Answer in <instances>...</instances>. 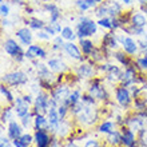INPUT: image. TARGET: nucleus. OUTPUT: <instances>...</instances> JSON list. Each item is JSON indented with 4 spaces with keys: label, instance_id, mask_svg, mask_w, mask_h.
Here are the masks:
<instances>
[{
    "label": "nucleus",
    "instance_id": "nucleus-1",
    "mask_svg": "<svg viewBox=\"0 0 147 147\" xmlns=\"http://www.w3.org/2000/svg\"><path fill=\"white\" fill-rule=\"evenodd\" d=\"M75 31H76L78 39L91 38L95 34H98V23L94 22L92 19L87 18V16H83V18L78 19Z\"/></svg>",
    "mask_w": 147,
    "mask_h": 147
},
{
    "label": "nucleus",
    "instance_id": "nucleus-2",
    "mask_svg": "<svg viewBox=\"0 0 147 147\" xmlns=\"http://www.w3.org/2000/svg\"><path fill=\"white\" fill-rule=\"evenodd\" d=\"M30 80L28 78V74L24 72L22 70H16V71H11V72H7L4 75L0 82L7 84L8 87H19V86H26Z\"/></svg>",
    "mask_w": 147,
    "mask_h": 147
},
{
    "label": "nucleus",
    "instance_id": "nucleus-3",
    "mask_svg": "<svg viewBox=\"0 0 147 147\" xmlns=\"http://www.w3.org/2000/svg\"><path fill=\"white\" fill-rule=\"evenodd\" d=\"M51 107V95L44 90H40L35 95V100L32 105V112L34 114H44L46 115L48 109Z\"/></svg>",
    "mask_w": 147,
    "mask_h": 147
},
{
    "label": "nucleus",
    "instance_id": "nucleus-4",
    "mask_svg": "<svg viewBox=\"0 0 147 147\" xmlns=\"http://www.w3.org/2000/svg\"><path fill=\"white\" fill-rule=\"evenodd\" d=\"M70 94H71V90L68 86L63 84V83H59V84H56L52 88L50 95H51V99L55 102V105L59 106V105H64L66 103V100L70 96Z\"/></svg>",
    "mask_w": 147,
    "mask_h": 147
},
{
    "label": "nucleus",
    "instance_id": "nucleus-5",
    "mask_svg": "<svg viewBox=\"0 0 147 147\" xmlns=\"http://www.w3.org/2000/svg\"><path fill=\"white\" fill-rule=\"evenodd\" d=\"M26 58L28 60H46L48 59V51L42 46V44H34L32 43L31 46L27 47V50H26Z\"/></svg>",
    "mask_w": 147,
    "mask_h": 147
},
{
    "label": "nucleus",
    "instance_id": "nucleus-6",
    "mask_svg": "<svg viewBox=\"0 0 147 147\" xmlns=\"http://www.w3.org/2000/svg\"><path fill=\"white\" fill-rule=\"evenodd\" d=\"M116 38H118V42L122 46V50L128 55H135L138 51H139V47H138V42L134 40L131 36H124L123 34H116Z\"/></svg>",
    "mask_w": 147,
    "mask_h": 147
},
{
    "label": "nucleus",
    "instance_id": "nucleus-7",
    "mask_svg": "<svg viewBox=\"0 0 147 147\" xmlns=\"http://www.w3.org/2000/svg\"><path fill=\"white\" fill-rule=\"evenodd\" d=\"M46 115H47V119H48V130H47V131L51 132L52 135H56L59 126L62 123V119H60L59 112H58V107H56V106L50 107Z\"/></svg>",
    "mask_w": 147,
    "mask_h": 147
},
{
    "label": "nucleus",
    "instance_id": "nucleus-8",
    "mask_svg": "<svg viewBox=\"0 0 147 147\" xmlns=\"http://www.w3.org/2000/svg\"><path fill=\"white\" fill-rule=\"evenodd\" d=\"M15 36L18 38V40H19V43L22 46L28 47L34 43V32H32V30L30 27H27V26L18 28L15 31Z\"/></svg>",
    "mask_w": 147,
    "mask_h": 147
},
{
    "label": "nucleus",
    "instance_id": "nucleus-9",
    "mask_svg": "<svg viewBox=\"0 0 147 147\" xmlns=\"http://www.w3.org/2000/svg\"><path fill=\"white\" fill-rule=\"evenodd\" d=\"M99 70L103 71V72H106V78H107L110 82H118V80H120L122 74H123V71L120 70L118 66H115V64H110V63L100 64Z\"/></svg>",
    "mask_w": 147,
    "mask_h": 147
},
{
    "label": "nucleus",
    "instance_id": "nucleus-10",
    "mask_svg": "<svg viewBox=\"0 0 147 147\" xmlns=\"http://www.w3.org/2000/svg\"><path fill=\"white\" fill-rule=\"evenodd\" d=\"M13 112H15V115L19 118V119H22L23 116L28 115L30 112L32 111L31 106L28 105L27 102H24L23 96H16L15 98V102H13Z\"/></svg>",
    "mask_w": 147,
    "mask_h": 147
},
{
    "label": "nucleus",
    "instance_id": "nucleus-11",
    "mask_svg": "<svg viewBox=\"0 0 147 147\" xmlns=\"http://www.w3.org/2000/svg\"><path fill=\"white\" fill-rule=\"evenodd\" d=\"M52 134L47 130H35L34 134V143L36 147H50L52 140Z\"/></svg>",
    "mask_w": 147,
    "mask_h": 147
},
{
    "label": "nucleus",
    "instance_id": "nucleus-12",
    "mask_svg": "<svg viewBox=\"0 0 147 147\" xmlns=\"http://www.w3.org/2000/svg\"><path fill=\"white\" fill-rule=\"evenodd\" d=\"M63 52H64L70 59L76 60V62H83V59H84V56L82 55L80 48H79L74 42H66L64 43Z\"/></svg>",
    "mask_w": 147,
    "mask_h": 147
},
{
    "label": "nucleus",
    "instance_id": "nucleus-13",
    "mask_svg": "<svg viewBox=\"0 0 147 147\" xmlns=\"http://www.w3.org/2000/svg\"><path fill=\"white\" fill-rule=\"evenodd\" d=\"M47 66L50 67V70L55 74H64L68 71V66L67 63L59 56H52V58L47 59Z\"/></svg>",
    "mask_w": 147,
    "mask_h": 147
},
{
    "label": "nucleus",
    "instance_id": "nucleus-14",
    "mask_svg": "<svg viewBox=\"0 0 147 147\" xmlns=\"http://www.w3.org/2000/svg\"><path fill=\"white\" fill-rule=\"evenodd\" d=\"M88 95H91L95 99H99V100H105L107 98V91L103 86L100 84V80L99 79H95V80L91 83V86L88 87Z\"/></svg>",
    "mask_w": 147,
    "mask_h": 147
},
{
    "label": "nucleus",
    "instance_id": "nucleus-15",
    "mask_svg": "<svg viewBox=\"0 0 147 147\" xmlns=\"http://www.w3.org/2000/svg\"><path fill=\"white\" fill-rule=\"evenodd\" d=\"M3 48H4V51L7 52L8 56H11V58H15V56H18L20 52H23L22 44H20L19 42H16L15 39H12V38H8L7 40H4Z\"/></svg>",
    "mask_w": 147,
    "mask_h": 147
},
{
    "label": "nucleus",
    "instance_id": "nucleus-16",
    "mask_svg": "<svg viewBox=\"0 0 147 147\" xmlns=\"http://www.w3.org/2000/svg\"><path fill=\"white\" fill-rule=\"evenodd\" d=\"M23 132H24V128H23V126H22L20 122H18V120H15V119H12L11 122H8V124H7V136L11 140L18 139L19 136L23 135Z\"/></svg>",
    "mask_w": 147,
    "mask_h": 147
},
{
    "label": "nucleus",
    "instance_id": "nucleus-17",
    "mask_svg": "<svg viewBox=\"0 0 147 147\" xmlns=\"http://www.w3.org/2000/svg\"><path fill=\"white\" fill-rule=\"evenodd\" d=\"M115 96H116V100L119 103L122 107L127 109L130 103H131V94H130V90L124 86H120L116 88V92H115Z\"/></svg>",
    "mask_w": 147,
    "mask_h": 147
},
{
    "label": "nucleus",
    "instance_id": "nucleus-18",
    "mask_svg": "<svg viewBox=\"0 0 147 147\" xmlns=\"http://www.w3.org/2000/svg\"><path fill=\"white\" fill-rule=\"evenodd\" d=\"M76 76L82 78V79H90L95 75V67L92 66V63H82L76 67Z\"/></svg>",
    "mask_w": 147,
    "mask_h": 147
},
{
    "label": "nucleus",
    "instance_id": "nucleus-19",
    "mask_svg": "<svg viewBox=\"0 0 147 147\" xmlns=\"http://www.w3.org/2000/svg\"><path fill=\"white\" fill-rule=\"evenodd\" d=\"M102 44H103V50H110V51H114L118 48L119 46V42H118V38H116V34L114 32H107L103 35L102 38Z\"/></svg>",
    "mask_w": 147,
    "mask_h": 147
},
{
    "label": "nucleus",
    "instance_id": "nucleus-20",
    "mask_svg": "<svg viewBox=\"0 0 147 147\" xmlns=\"http://www.w3.org/2000/svg\"><path fill=\"white\" fill-rule=\"evenodd\" d=\"M135 68L132 66L130 67H126L122 74V78H120V82H122V86L124 87H130L135 83Z\"/></svg>",
    "mask_w": 147,
    "mask_h": 147
},
{
    "label": "nucleus",
    "instance_id": "nucleus-21",
    "mask_svg": "<svg viewBox=\"0 0 147 147\" xmlns=\"http://www.w3.org/2000/svg\"><path fill=\"white\" fill-rule=\"evenodd\" d=\"M79 48H80L82 54L84 55L86 58H90L91 54L94 52L95 50V44L91 39L88 38H83V39H79Z\"/></svg>",
    "mask_w": 147,
    "mask_h": 147
},
{
    "label": "nucleus",
    "instance_id": "nucleus-22",
    "mask_svg": "<svg viewBox=\"0 0 147 147\" xmlns=\"http://www.w3.org/2000/svg\"><path fill=\"white\" fill-rule=\"evenodd\" d=\"M106 8L109 12V16L111 18H118L122 15V3H118L115 0H105Z\"/></svg>",
    "mask_w": 147,
    "mask_h": 147
},
{
    "label": "nucleus",
    "instance_id": "nucleus-23",
    "mask_svg": "<svg viewBox=\"0 0 147 147\" xmlns=\"http://www.w3.org/2000/svg\"><path fill=\"white\" fill-rule=\"evenodd\" d=\"M12 143H13V147H31L34 143V135L28 132H23V135L19 136L18 139H13Z\"/></svg>",
    "mask_w": 147,
    "mask_h": 147
},
{
    "label": "nucleus",
    "instance_id": "nucleus-24",
    "mask_svg": "<svg viewBox=\"0 0 147 147\" xmlns=\"http://www.w3.org/2000/svg\"><path fill=\"white\" fill-rule=\"evenodd\" d=\"M24 24L30 27L32 31H39V30H43V28L46 27V24L44 23V20L39 19V18H34V16H30L27 19H24Z\"/></svg>",
    "mask_w": 147,
    "mask_h": 147
},
{
    "label": "nucleus",
    "instance_id": "nucleus-25",
    "mask_svg": "<svg viewBox=\"0 0 147 147\" xmlns=\"http://www.w3.org/2000/svg\"><path fill=\"white\" fill-rule=\"evenodd\" d=\"M122 144L126 147H134L135 144V134L131 128H123L122 131Z\"/></svg>",
    "mask_w": 147,
    "mask_h": 147
},
{
    "label": "nucleus",
    "instance_id": "nucleus-26",
    "mask_svg": "<svg viewBox=\"0 0 147 147\" xmlns=\"http://www.w3.org/2000/svg\"><path fill=\"white\" fill-rule=\"evenodd\" d=\"M34 128L35 130H48V119L44 114H35L34 116Z\"/></svg>",
    "mask_w": 147,
    "mask_h": 147
},
{
    "label": "nucleus",
    "instance_id": "nucleus-27",
    "mask_svg": "<svg viewBox=\"0 0 147 147\" xmlns=\"http://www.w3.org/2000/svg\"><path fill=\"white\" fill-rule=\"evenodd\" d=\"M130 24L135 26V27H140V28H144L147 26V19L146 16L140 12H136V13H132L131 18H130Z\"/></svg>",
    "mask_w": 147,
    "mask_h": 147
},
{
    "label": "nucleus",
    "instance_id": "nucleus-28",
    "mask_svg": "<svg viewBox=\"0 0 147 147\" xmlns=\"http://www.w3.org/2000/svg\"><path fill=\"white\" fill-rule=\"evenodd\" d=\"M62 24L59 23V22H48V23L46 24V27H44V30H46L48 34H50L52 38L56 35H60V32H62Z\"/></svg>",
    "mask_w": 147,
    "mask_h": 147
},
{
    "label": "nucleus",
    "instance_id": "nucleus-29",
    "mask_svg": "<svg viewBox=\"0 0 147 147\" xmlns=\"http://www.w3.org/2000/svg\"><path fill=\"white\" fill-rule=\"evenodd\" d=\"M75 7L80 12H86L96 7V3H95V0H76L75 1Z\"/></svg>",
    "mask_w": 147,
    "mask_h": 147
},
{
    "label": "nucleus",
    "instance_id": "nucleus-30",
    "mask_svg": "<svg viewBox=\"0 0 147 147\" xmlns=\"http://www.w3.org/2000/svg\"><path fill=\"white\" fill-rule=\"evenodd\" d=\"M13 114H15V112H13V106L8 105L7 107H4V109L1 110V114H0V122H1L3 124L11 122V120L13 119V118H12Z\"/></svg>",
    "mask_w": 147,
    "mask_h": 147
},
{
    "label": "nucleus",
    "instance_id": "nucleus-31",
    "mask_svg": "<svg viewBox=\"0 0 147 147\" xmlns=\"http://www.w3.org/2000/svg\"><path fill=\"white\" fill-rule=\"evenodd\" d=\"M80 100H82L80 90H74V91H71L70 96H68V99L66 100V103H64V105H66L68 109H71V107H74L75 105H78Z\"/></svg>",
    "mask_w": 147,
    "mask_h": 147
},
{
    "label": "nucleus",
    "instance_id": "nucleus-32",
    "mask_svg": "<svg viewBox=\"0 0 147 147\" xmlns=\"http://www.w3.org/2000/svg\"><path fill=\"white\" fill-rule=\"evenodd\" d=\"M60 35H62V38L64 39L66 42H74V40L78 38L76 31H75L72 27H70V26L63 27L62 28V32H60Z\"/></svg>",
    "mask_w": 147,
    "mask_h": 147
},
{
    "label": "nucleus",
    "instance_id": "nucleus-33",
    "mask_svg": "<svg viewBox=\"0 0 147 147\" xmlns=\"http://www.w3.org/2000/svg\"><path fill=\"white\" fill-rule=\"evenodd\" d=\"M114 56H115V59L122 66H124V68L131 66V63H132L131 59L128 58V54H126L124 51H115V52H114Z\"/></svg>",
    "mask_w": 147,
    "mask_h": 147
},
{
    "label": "nucleus",
    "instance_id": "nucleus-34",
    "mask_svg": "<svg viewBox=\"0 0 147 147\" xmlns=\"http://www.w3.org/2000/svg\"><path fill=\"white\" fill-rule=\"evenodd\" d=\"M144 124H146V122L142 118H139V116H135V118L128 120V128H131L134 132L139 131V130H143Z\"/></svg>",
    "mask_w": 147,
    "mask_h": 147
},
{
    "label": "nucleus",
    "instance_id": "nucleus-35",
    "mask_svg": "<svg viewBox=\"0 0 147 147\" xmlns=\"http://www.w3.org/2000/svg\"><path fill=\"white\" fill-rule=\"evenodd\" d=\"M64 39L62 38V35H56L52 39V43H51V51L54 52H62L63 47H64Z\"/></svg>",
    "mask_w": 147,
    "mask_h": 147
},
{
    "label": "nucleus",
    "instance_id": "nucleus-36",
    "mask_svg": "<svg viewBox=\"0 0 147 147\" xmlns=\"http://www.w3.org/2000/svg\"><path fill=\"white\" fill-rule=\"evenodd\" d=\"M107 140H109V143L112 144V146H118V144L122 143V134L114 130L110 134H107Z\"/></svg>",
    "mask_w": 147,
    "mask_h": 147
},
{
    "label": "nucleus",
    "instance_id": "nucleus-37",
    "mask_svg": "<svg viewBox=\"0 0 147 147\" xmlns=\"http://www.w3.org/2000/svg\"><path fill=\"white\" fill-rule=\"evenodd\" d=\"M70 124L67 123L66 120H62V123H60V126H59L58 128V132H56V136L58 138H66L68 134H70Z\"/></svg>",
    "mask_w": 147,
    "mask_h": 147
},
{
    "label": "nucleus",
    "instance_id": "nucleus-38",
    "mask_svg": "<svg viewBox=\"0 0 147 147\" xmlns=\"http://www.w3.org/2000/svg\"><path fill=\"white\" fill-rule=\"evenodd\" d=\"M98 26L105 30H112V18L111 16H106V18H100L98 19Z\"/></svg>",
    "mask_w": 147,
    "mask_h": 147
},
{
    "label": "nucleus",
    "instance_id": "nucleus-39",
    "mask_svg": "<svg viewBox=\"0 0 147 147\" xmlns=\"http://www.w3.org/2000/svg\"><path fill=\"white\" fill-rule=\"evenodd\" d=\"M34 116H35V114L34 112H30L28 115H26V116H23L22 119H20V123H22V126H23V128L24 130H27L31 124H34Z\"/></svg>",
    "mask_w": 147,
    "mask_h": 147
},
{
    "label": "nucleus",
    "instance_id": "nucleus-40",
    "mask_svg": "<svg viewBox=\"0 0 147 147\" xmlns=\"http://www.w3.org/2000/svg\"><path fill=\"white\" fill-rule=\"evenodd\" d=\"M35 36H36V39L42 40V42H50L51 38H52L44 28H43V30H39V31H35Z\"/></svg>",
    "mask_w": 147,
    "mask_h": 147
},
{
    "label": "nucleus",
    "instance_id": "nucleus-41",
    "mask_svg": "<svg viewBox=\"0 0 147 147\" xmlns=\"http://www.w3.org/2000/svg\"><path fill=\"white\" fill-rule=\"evenodd\" d=\"M143 56H139L136 59V66L139 67L140 70L147 71V52H142Z\"/></svg>",
    "mask_w": 147,
    "mask_h": 147
},
{
    "label": "nucleus",
    "instance_id": "nucleus-42",
    "mask_svg": "<svg viewBox=\"0 0 147 147\" xmlns=\"http://www.w3.org/2000/svg\"><path fill=\"white\" fill-rule=\"evenodd\" d=\"M99 131L103 134H110L111 131H114V123L112 122H103L99 126Z\"/></svg>",
    "mask_w": 147,
    "mask_h": 147
},
{
    "label": "nucleus",
    "instance_id": "nucleus-43",
    "mask_svg": "<svg viewBox=\"0 0 147 147\" xmlns=\"http://www.w3.org/2000/svg\"><path fill=\"white\" fill-rule=\"evenodd\" d=\"M11 13V7L7 3H1L0 4V18H8Z\"/></svg>",
    "mask_w": 147,
    "mask_h": 147
},
{
    "label": "nucleus",
    "instance_id": "nucleus-44",
    "mask_svg": "<svg viewBox=\"0 0 147 147\" xmlns=\"http://www.w3.org/2000/svg\"><path fill=\"white\" fill-rule=\"evenodd\" d=\"M68 111H70V109H68L66 105H59L58 106V112H59V116H60L62 120H64V118H66V115L68 114Z\"/></svg>",
    "mask_w": 147,
    "mask_h": 147
},
{
    "label": "nucleus",
    "instance_id": "nucleus-45",
    "mask_svg": "<svg viewBox=\"0 0 147 147\" xmlns=\"http://www.w3.org/2000/svg\"><path fill=\"white\" fill-rule=\"evenodd\" d=\"M0 147H13V143L8 136L0 135Z\"/></svg>",
    "mask_w": 147,
    "mask_h": 147
},
{
    "label": "nucleus",
    "instance_id": "nucleus-46",
    "mask_svg": "<svg viewBox=\"0 0 147 147\" xmlns=\"http://www.w3.org/2000/svg\"><path fill=\"white\" fill-rule=\"evenodd\" d=\"M12 26H13V22L9 18H1L0 19V27L1 28H9Z\"/></svg>",
    "mask_w": 147,
    "mask_h": 147
},
{
    "label": "nucleus",
    "instance_id": "nucleus-47",
    "mask_svg": "<svg viewBox=\"0 0 147 147\" xmlns=\"http://www.w3.org/2000/svg\"><path fill=\"white\" fill-rule=\"evenodd\" d=\"M138 42V47H139V50L142 52H147V40L144 38L139 39V40H136Z\"/></svg>",
    "mask_w": 147,
    "mask_h": 147
},
{
    "label": "nucleus",
    "instance_id": "nucleus-48",
    "mask_svg": "<svg viewBox=\"0 0 147 147\" xmlns=\"http://www.w3.org/2000/svg\"><path fill=\"white\" fill-rule=\"evenodd\" d=\"M24 99V102H27L30 106L34 105V100H35V96H32V94H24V95H22Z\"/></svg>",
    "mask_w": 147,
    "mask_h": 147
},
{
    "label": "nucleus",
    "instance_id": "nucleus-49",
    "mask_svg": "<svg viewBox=\"0 0 147 147\" xmlns=\"http://www.w3.org/2000/svg\"><path fill=\"white\" fill-rule=\"evenodd\" d=\"M84 147H100V144L96 139H88L84 143Z\"/></svg>",
    "mask_w": 147,
    "mask_h": 147
},
{
    "label": "nucleus",
    "instance_id": "nucleus-50",
    "mask_svg": "<svg viewBox=\"0 0 147 147\" xmlns=\"http://www.w3.org/2000/svg\"><path fill=\"white\" fill-rule=\"evenodd\" d=\"M140 140H142V144L147 147V128H143L140 132Z\"/></svg>",
    "mask_w": 147,
    "mask_h": 147
},
{
    "label": "nucleus",
    "instance_id": "nucleus-51",
    "mask_svg": "<svg viewBox=\"0 0 147 147\" xmlns=\"http://www.w3.org/2000/svg\"><path fill=\"white\" fill-rule=\"evenodd\" d=\"M50 147H62V144H60V140H59V138L56 135L52 136V140H51Z\"/></svg>",
    "mask_w": 147,
    "mask_h": 147
},
{
    "label": "nucleus",
    "instance_id": "nucleus-52",
    "mask_svg": "<svg viewBox=\"0 0 147 147\" xmlns=\"http://www.w3.org/2000/svg\"><path fill=\"white\" fill-rule=\"evenodd\" d=\"M24 12H26L27 15H30V16H31L32 13H34V8H32L31 5H28V4L26 3V4H24Z\"/></svg>",
    "mask_w": 147,
    "mask_h": 147
},
{
    "label": "nucleus",
    "instance_id": "nucleus-53",
    "mask_svg": "<svg viewBox=\"0 0 147 147\" xmlns=\"http://www.w3.org/2000/svg\"><path fill=\"white\" fill-rule=\"evenodd\" d=\"M64 147H79V146H78V144L75 143L74 140H68V142L66 143V146H64Z\"/></svg>",
    "mask_w": 147,
    "mask_h": 147
},
{
    "label": "nucleus",
    "instance_id": "nucleus-54",
    "mask_svg": "<svg viewBox=\"0 0 147 147\" xmlns=\"http://www.w3.org/2000/svg\"><path fill=\"white\" fill-rule=\"evenodd\" d=\"M12 4H20V5H24L26 4V1L24 0H9Z\"/></svg>",
    "mask_w": 147,
    "mask_h": 147
},
{
    "label": "nucleus",
    "instance_id": "nucleus-55",
    "mask_svg": "<svg viewBox=\"0 0 147 147\" xmlns=\"http://www.w3.org/2000/svg\"><path fill=\"white\" fill-rule=\"evenodd\" d=\"M122 4H124V5H130V4L134 3V0H119Z\"/></svg>",
    "mask_w": 147,
    "mask_h": 147
},
{
    "label": "nucleus",
    "instance_id": "nucleus-56",
    "mask_svg": "<svg viewBox=\"0 0 147 147\" xmlns=\"http://www.w3.org/2000/svg\"><path fill=\"white\" fill-rule=\"evenodd\" d=\"M136 1H138V4H140L143 8L147 7V0H136Z\"/></svg>",
    "mask_w": 147,
    "mask_h": 147
},
{
    "label": "nucleus",
    "instance_id": "nucleus-57",
    "mask_svg": "<svg viewBox=\"0 0 147 147\" xmlns=\"http://www.w3.org/2000/svg\"><path fill=\"white\" fill-rule=\"evenodd\" d=\"M103 1H105V0H95V3H96V5H98V4H102Z\"/></svg>",
    "mask_w": 147,
    "mask_h": 147
},
{
    "label": "nucleus",
    "instance_id": "nucleus-58",
    "mask_svg": "<svg viewBox=\"0 0 147 147\" xmlns=\"http://www.w3.org/2000/svg\"><path fill=\"white\" fill-rule=\"evenodd\" d=\"M143 38L147 40V32H146V31H144V34H143Z\"/></svg>",
    "mask_w": 147,
    "mask_h": 147
},
{
    "label": "nucleus",
    "instance_id": "nucleus-59",
    "mask_svg": "<svg viewBox=\"0 0 147 147\" xmlns=\"http://www.w3.org/2000/svg\"><path fill=\"white\" fill-rule=\"evenodd\" d=\"M1 132H3V128L0 127V135H1Z\"/></svg>",
    "mask_w": 147,
    "mask_h": 147
},
{
    "label": "nucleus",
    "instance_id": "nucleus-60",
    "mask_svg": "<svg viewBox=\"0 0 147 147\" xmlns=\"http://www.w3.org/2000/svg\"><path fill=\"white\" fill-rule=\"evenodd\" d=\"M43 1H44V3H47V1H52V0H43Z\"/></svg>",
    "mask_w": 147,
    "mask_h": 147
},
{
    "label": "nucleus",
    "instance_id": "nucleus-61",
    "mask_svg": "<svg viewBox=\"0 0 147 147\" xmlns=\"http://www.w3.org/2000/svg\"><path fill=\"white\" fill-rule=\"evenodd\" d=\"M144 12H146V15H147V7H144Z\"/></svg>",
    "mask_w": 147,
    "mask_h": 147
},
{
    "label": "nucleus",
    "instance_id": "nucleus-62",
    "mask_svg": "<svg viewBox=\"0 0 147 147\" xmlns=\"http://www.w3.org/2000/svg\"><path fill=\"white\" fill-rule=\"evenodd\" d=\"M1 3H4V0H0V4H1Z\"/></svg>",
    "mask_w": 147,
    "mask_h": 147
}]
</instances>
